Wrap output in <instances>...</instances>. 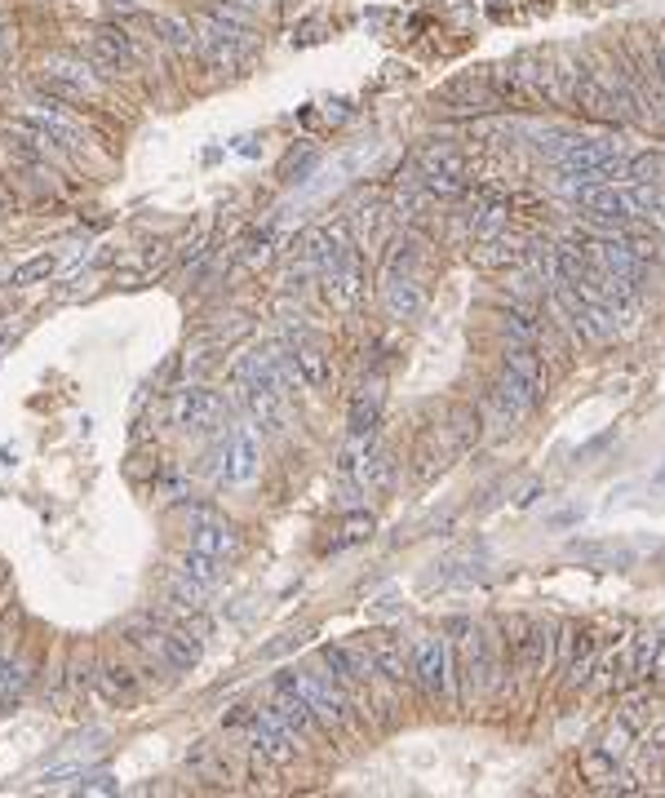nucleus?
I'll return each instance as SVG.
<instances>
[{
  "label": "nucleus",
  "mask_w": 665,
  "mask_h": 798,
  "mask_svg": "<svg viewBox=\"0 0 665 798\" xmlns=\"http://www.w3.org/2000/svg\"><path fill=\"white\" fill-rule=\"evenodd\" d=\"M413 683L426 701L462 705L457 701V648L448 634H422L413 648Z\"/></svg>",
  "instance_id": "1"
},
{
  "label": "nucleus",
  "mask_w": 665,
  "mask_h": 798,
  "mask_svg": "<svg viewBox=\"0 0 665 798\" xmlns=\"http://www.w3.org/2000/svg\"><path fill=\"white\" fill-rule=\"evenodd\" d=\"M280 674L306 697V705H311L315 719H320V728L342 732V728H351V723H355V714H360V710H355L351 692H346L333 674H324V670H280Z\"/></svg>",
  "instance_id": "2"
},
{
  "label": "nucleus",
  "mask_w": 665,
  "mask_h": 798,
  "mask_svg": "<svg viewBox=\"0 0 665 798\" xmlns=\"http://www.w3.org/2000/svg\"><path fill=\"white\" fill-rule=\"evenodd\" d=\"M196 49L213 71H231L235 76V71H244L249 58L258 54V32H244V27H231L209 14L196 23Z\"/></svg>",
  "instance_id": "3"
},
{
  "label": "nucleus",
  "mask_w": 665,
  "mask_h": 798,
  "mask_svg": "<svg viewBox=\"0 0 665 798\" xmlns=\"http://www.w3.org/2000/svg\"><path fill=\"white\" fill-rule=\"evenodd\" d=\"M213 462V475L222 479V484L231 488H244L258 479V466H262V444L258 435H253V426H231V431L218 435V444H213L209 453Z\"/></svg>",
  "instance_id": "4"
},
{
  "label": "nucleus",
  "mask_w": 665,
  "mask_h": 798,
  "mask_svg": "<svg viewBox=\"0 0 665 798\" xmlns=\"http://www.w3.org/2000/svg\"><path fill=\"white\" fill-rule=\"evenodd\" d=\"M40 89L49 98H67V102H85V98H98V71L89 58L80 54H49L40 63Z\"/></svg>",
  "instance_id": "5"
},
{
  "label": "nucleus",
  "mask_w": 665,
  "mask_h": 798,
  "mask_svg": "<svg viewBox=\"0 0 665 798\" xmlns=\"http://www.w3.org/2000/svg\"><path fill=\"white\" fill-rule=\"evenodd\" d=\"M85 58L94 67H102L107 76H120V71H133V63L142 58L138 40H133L125 27L116 23H102V27H89L85 36Z\"/></svg>",
  "instance_id": "6"
},
{
  "label": "nucleus",
  "mask_w": 665,
  "mask_h": 798,
  "mask_svg": "<svg viewBox=\"0 0 665 798\" xmlns=\"http://www.w3.org/2000/svg\"><path fill=\"white\" fill-rule=\"evenodd\" d=\"M271 719H280L284 728H289L298 741H311L315 732H320V719H315V710L306 705V697L298 688H293L284 674H275V683H271V697H266V705H262Z\"/></svg>",
  "instance_id": "7"
},
{
  "label": "nucleus",
  "mask_w": 665,
  "mask_h": 798,
  "mask_svg": "<svg viewBox=\"0 0 665 798\" xmlns=\"http://www.w3.org/2000/svg\"><path fill=\"white\" fill-rule=\"evenodd\" d=\"M27 120H32V125L45 133V138L54 142L63 156H85V151H89V129L80 125V120H71L67 111L58 107V102H45V98H40L36 107L27 111Z\"/></svg>",
  "instance_id": "8"
},
{
  "label": "nucleus",
  "mask_w": 665,
  "mask_h": 798,
  "mask_svg": "<svg viewBox=\"0 0 665 798\" xmlns=\"http://www.w3.org/2000/svg\"><path fill=\"white\" fill-rule=\"evenodd\" d=\"M284 346H289L293 364H298V373H302L306 391H324V386H329L333 377H337L333 355H329V346H324L320 337H311L306 329H298V333L284 337Z\"/></svg>",
  "instance_id": "9"
},
{
  "label": "nucleus",
  "mask_w": 665,
  "mask_h": 798,
  "mask_svg": "<svg viewBox=\"0 0 665 798\" xmlns=\"http://www.w3.org/2000/svg\"><path fill=\"white\" fill-rule=\"evenodd\" d=\"M249 741H253V754H262L271 767H289L293 754H298V736H293L289 728H284L280 719H271L266 710H253L249 719Z\"/></svg>",
  "instance_id": "10"
},
{
  "label": "nucleus",
  "mask_w": 665,
  "mask_h": 798,
  "mask_svg": "<svg viewBox=\"0 0 665 798\" xmlns=\"http://www.w3.org/2000/svg\"><path fill=\"white\" fill-rule=\"evenodd\" d=\"M191 546L204 550V555H213V559H235L244 546V537L231 519L213 515V510H196V515H191Z\"/></svg>",
  "instance_id": "11"
},
{
  "label": "nucleus",
  "mask_w": 665,
  "mask_h": 798,
  "mask_svg": "<svg viewBox=\"0 0 665 798\" xmlns=\"http://www.w3.org/2000/svg\"><path fill=\"white\" fill-rule=\"evenodd\" d=\"M537 404H541V395L532 391L528 382H519L515 373H501L493 382V391H488V413H493L501 426H519Z\"/></svg>",
  "instance_id": "12"
},
{
  "label": "nucleus",
  "mask_w": 665,
  "mask_h": 798,
  "mask_svg": "<svg viewBox=\"0 0 665 798\" xmlns=\"http://www.w3.org/2000/svg\"><path fill=\"white\" fill-rule=\"evenodd\" d=\"M222 417V395L209 391V386H187L173 399V422L182 431H213Z\"/></svg>",
  "instance_id": "13"
},
{
  "label": "nucleus",
  "mask_w": 665,
  "mask_h": 798,
  "mask_svg": "<svg viewBox=\"0 0 665 798\" xmlns=\"http://www.w3.org/2000/svg\"><path fill=\"white\" fill-rule=\"evenodd\" d=\"M572 111L581 120H599V125H621L617 120V102H612V89H608V76L603 71H586L572 89Z\"/></svg>",
  "instance_id": "14"
},
{
  "label": "nucleus",
  "mask_w": 665,
  "mask_h": 798,
  "mask_svg": "<svg viewBox=\"0 0 665 798\" xmlns=\"http://www.w3.org/2000/svg\"><path fill=\"white\" fill-rule=\"evenodd\" d=\"M395 209H386V204H360V209L346 218V227L355 231V249H386L395 235Z\"/></svg>",
  "instance_id": "15"
},
{
  "label": "nucleus",
  "mask_w": 665,
  "mask_h": 798,
  "mask_svg": "<svg viewBox=\"0 0 665 798\" xmlns=\"http://www.w3.org/2000/svg\"><path fill=\"white\" fill-rule=\"evenodd\" d=\"M364 643H368V652H373V665H377V674H382V679L399 683V688H404V683L413 679V657H408L404 643H399L391 630H373V634H364Z\"/></svg>",
  "instance_id": "16"
},
{
  "label": "nucleus",
  "mask_w": 665,
  "mask_h": 798,
  "mask_svg": "<svg viewBox=\"0 0 665 798\" xmlns=\"http://www.w3.org/2000/svg\"><path fill=\"white\" fill-rule=\"evenodd\" d=\"M586 258L595 271H608V275H621V280H639L643 275V262L621 244V235H603V240H586L581 244Z\"/></svg>",
  "instance_id": "17"
},
{
  "label": "nucleus",
  "mask_w": 665,
  "mask_h": 798,
  "mask_svg": "<svg viewBox=\"0 0 665 798\" xmlns=\"http://www.w3.org/2000/svg\"><path fill=\"white\" fill-rule=\"evenodd\" d=\"M386 311H391V320H422L426 315V289L417 284V275H386V293H382Z\"/></svg>",
  "instance_id": "18"
},
{
  "label": "nucleus",
  "mask_w": 665,
  "mask_h": 798,
  "mask_svg": "<svg viewBox=\"0 0 665 798\" xmlns=\"http://www.w3.org/2000/svg\"><path fill=\"white\" fill-rule=\"evenodd\" d=\"M528 244L519 235H493V240H475L470 244V262L484 266V271H510V266H524Z\"/></svg>",
  "instance_id": "19"
},
{
  "label": "nucleus",
  "mask_w": 665,
  "mask_h": 798,
  "mask_svg": "<svg viewBox=\"0 0 665 798\" xmlns=\"http://www.w3.org/2000/svg\"><path fill=\"white\" fill-rule=\"evenodd\" d=\"M435 102H448V111H493V107H501V98L493 94V85H484V80H475V76H462V80H453V85H444L435 94Z\"/></svg>",
  "instance_id": "20"
},
{
  "label": "nucleus",
  "mask_w": 665,
  "mask_h": 798,
  "mask_svg": "<svg viewBox=\"0 0 665 798\" xmlns=\"http://www.w3.org/2000/svg\"><path fill=\"white\" fill-rule=\"evenodd\" d=\"M426 262V240L417 231L404 235H391V244H386V275H417Z\"/></svg>",
  "instance_id": "21"
},
{
  "label": "nucleus",
  "mask_w": 665,
  "mask_h": 798,
  "mask_svg": "<svg viewBox=\"0 0 665 798\" xmlns=\"http://www.w3.org/2000/svg\"><path fill=\"white\" fill-rule=\"evenodd\" d=\"M506 373H515L519 382H528L537 395H546V360H541L537 346H524V342H510L506 355H501Z\"/></svg>",
  "instance_id": "22"
},
{
  "label": "nucleus",
  "mask_w": 665,
  "mask_h": 798,
  "mask_svg": "<svg viewBox=\"0 0 665 798\" xmlns=\"http://www.w3.org/2000/svg\"><path fill=\"white\" fill-rule=\"evenodd\" d=\"M555 648H559V626L550 621H532V661H528V679L546 683L555 670Z\"/></svg>",
  "instance_id": "23"
},
{
  "label": "nucleus",
  "mask_w": 665,
  "mask_h": 798,
  "mask_svg": "<svg viewBox=\"0 0 665 798\" xmlns=\"http://www.w3.org/2000/svg\"><path fill=\"white\" fill-rule=\"evenodd\" d=\"M501 329L510 333V342H524V346H537V337H541V329L546 324L537 320V311H532L528 302H510V306H501Z\"/></svg>",
  "instance_id": "24"
},
{
  "label": "nucleus",
  "mask_w": 665,
  "mask_h": 798,
  "mask_svg": "<svg viewBox=\"0 0 665 798\" xmlns=\"http://www.w3.org/2000/svg\"><path fill=\"white\" fill-rule=\"evenodd\" d=\"M395 488V453L373 439L364 457V493H391Z\"/></svg>",
  "instance_id": "25"
},
{
  "label": "nucleus",
  "mask_w": 665,
  "mask_h": 798,
  "mask_svg": "<svg viewBox=\"0 0 665 798\" xmlns=\"http://www.w3.org/2000/svg\"><path fill=\"white\" fill-rule=\"evenodd\" d=\"M160 661H165L169 670H191V665L200 661V643L187 639L182 630H165L160 634Z\"/></svg>",
  "instance_id": "26"
},
{
  "label": "nucleus",
  "mask_w": 665,
  "mask_h": 798,
  "mask_svg": "<svg viewBox=\"0 0 665 798\" xmlns=\"http://www.w3.org/2000/svg\"><path fill=\"white\" fill-rule=\"evenodd\" d=\"M568 555L572 559H586V564H617V568L634 564V555H630L626 546H617V541H572Z\"/></svg>",
  "instance_id": "27"
},
{
  "label": "nucleus",
  "mask_w": 665,
  "mask_h": 798,
  "mask_svg": "<svg viewBox=\"0 0 665 798\" xmlns=\"http://www.w3.org/2000/svg\"><path fill=\"white\" fill-rule=\"evenodd\" d=\"M156 23V36L165 40L169 49H178V54H191L196 49V23L191 18H178V14H156L151 18Z\"/></svg>",
  "instance_id": "28"
},
{
  "label": "nucleus",
  "mask_w": 665,
  "mask_h": 798,
  "mask_svg": "<svg viewBox=\"0 0 665 798\" xmlns=\"http://www.w3.org/2000/svg\"><path fill=\"white\" fill-rule=\"evenodd\" d=\"M586 271H590V258H586V249H581V240L555 244V280L559 284H577Z\"/></svg>",
  "instance_id": "29"
},
{
  "label": "nucleus",
  "mask_w": 665,
  "mask_h": 798,
  "mask_svg": "<svg viewBox=\"0 0 665 798\" xmlns=\"http://www.w3.org/2000/svg\"><path fill=\"white\" fill-rule=\"evenodd\" d=\"M448 426H453V448H457V453H466V448L479 439V431H484V417H479L470 404H453Z\"/></svg>",
  "instance_id": "30"
},
{
  "label": "nucleus",
  "mask_w": 665,
  "mask_h": 798,
  "mask_svg": "<svg viewBox=\"0 0 665 798\" xmlns=\"http://www.w3.org/2000/svg\"><path fill=\"white\" fill-rule=\"evenodd\" d=\"M58 266H63V258H58V253H36V258H27L23 266H14V271H9V284H14V289H27V284L49 280Z\"/></svg>",
  "instance_id": "31"
},
{
  "label": "nucleus",
  "mask_w": 665,
  "mask_h": 798,
  "mask_svg": "<svg viewBox=\"0 0 665 798\" xmlns=\"http://www.w3.org/2000/svg\"><path fill=\"white\" fill-rule=\"evenodd\" d=\"M182 572H187L191 581H200L204 590H213L222 581V559H213V555H204V550L191 546L187 555H182Z\"/></svg>",
  "instance_id": "32"
},
{
  "label": "nucleus",
  "mask_w": 665,
  "mask_h": 798,
  "mask_svg": "<svg viewBox=\"0 0 665 798\" xmlns=\"http://www.w3.org/2000/svg\"><path fill=\"white\" fill-rule=\"evenodd\" d=\"M27 688V661L23 657H5L0 661V705H18V692Z\"/></svg>",
  "instance_id": "33"
},
{
  "label": "nucleus",
  "mask_w": 665,
  "mask_h": 798,
  "mask_svg": "<svg viewBox=\"0 0 665 798\" xmlns=\"http://www.w3.org/2000/svg\"><path fill=\"white\" fill-rule=\"evenodd\" d=\"M204 595H209V590H204L200 581H191L187 572H178V577L169 581V603H173V608H182V612H191V617L204 608Z\"/></svg>",
  "instance_id": "34"
},
{
  "label": "nucleus",
  "mask_w": 665,
  "mask_h": 798,
  "mask_svg": "<svg viewBox=\"0 0 665 798\" xmlns=\"http://www.w3.org/2000/svg\"><path fill=\"white\" fill-rule=\"evenodd\" d=\"M617 719L626 723V728L639 736L643 728L652 723V714H648V692L643 688H634V692H626V701H621V710H617Z\"/></svg>",
  "instance_id": "35"
},
{
  "label": "nucleus",
  "mask_w": 665,
  "mask_h": 798,
  "mask_svg": "<svg viewBox=\"0 0 665 798\" xmlns=\"http://www.w3.org/2000/svg\"><path fill=\"white\" fill-rule=\"evenodd\" d=\"M98 683H102V692H107L111 701L133 697V670H129V665H120V661H107V665H102Z\"/></svg>",
  "instance_id": "36"
},
{
  "label": "nucleus",
  "mask_w": 665,
  "mask_h": 798,
  "mask_svg": "<svg viewBox=\"0 0 665 798\" xmlns=\"http://www.w3.org/2000/svg\"><path fill=\"white\" fill-rule=\"evenodd\" d=\"M213 18H222V23H231V27H244V32H258L262 27V18L253 14L249 5H240V0H218V5H213Z\"/></svg>",
  "instance_id": "37"
},
{
  "label": "nucleus",
  "mask_w": 665,
  "mask_h": 798,
  "mask_svg": "<svg viewBox=\"0 0 665 798\" xmlns=\"http://www.w3.org/2000/svg\"><path fill=\"white\" fill-rule=\"evenodd\" d=\"M621 244H626V249H630L643 266H648V262H661V240H657V235H643V231L630 227L626 235H621Z\"/></svg>",
  "instance_id": "38"
},
{
  "label": "nucleus",
  "mask_w": 665,
  "mask_h": 798,
  "mask_svg": "<svg viewBox=\"0 0 665 798\" xmlns=\"http://www.w3.org/2000/svg\"><path fill=\"white\" fill-rule=\"evenodd\" d=\"M80 776H85V763H80V759H63V763L49 767L40 781H45V790H63L67 781H80Z\"/></svg>",
  "instance_id": "39"
},
{
  "label": "nucleus",
  "mask_w": 665,
  "mask_h": 798,
  "mask_svg": "<svg viewBox=\"0 0 665 798\" xmlns=\"http://www.w3.org/2000/svg\"><path fill=\"white\" fill-rule=\"evenodd\" d=\"M271 253H275V231L266 227L262 235H253V240H249V249H244V262H249V266H266V262H271Z\"/></svg>",
  "instance_id": "40"
},
{
  "label": "nucleus",
  "mask_w": 665,
  "mask_h": 798,
  "mask_svg": "<svg viewBox=\"0 0 665 798\" xmlns=\"http://www.w3.org/2000/svg\"><path fill=\"white\" fill-rule=\"evenodd\" d=\"M368 532H373V515H368V510H355V515H346V524H342V541H337V546H351V541H364Z\"/></svg>",
  "instance_id": "41"
},
{
  "label": "nucleus",
  "mask_w": 665,
  "mask_h": 798,
  "mask_svg": "<svg viewBox=\"0 0 665 798\" xmlns=\"http://www.w3.org/2000/svg\"><path fill=\"white\" fill-rule=\"evenodd\" d=\"M581 772L595 776V781H612V772H617V759H612V754H603V750H590L586 759H581Z\"/></svg>",
  "instance_id": "42"
},
{
  "label": "nucleus",
  "mask_w": 665,
  "mask_h": 798,
  "mask_svg": "<svg viewBox=\"0 0 665 798\" xmlns=\"http://www.w3.org/2000/svg\"><path fill=\"white\" fill-rule=\"evenodd\" d=\"M315 160H320V156H315V147H302V156L293 151V156L284 160V182H302V173H311Z\"/></svg>",
  "instance_id": "43"
},
{
  "label": "nucleus",
  "mask_w": 665,
  "mask_h": 798,
  "mask_svg": "<svg viewBox=\"0 0 665 798\" xmlns=\"http://www.w3.org/2000/svg\"><path fill=\"white\" fill-rule=\"evenodd\" d=\"M116 790H120V781H116V776H107V772L80 776V794H116Z\"/></svg>",
  "instance_id": "44"
},
{
  "label": "nucleus",
  "mask_w": 665,
  "mask_h": 798,
  "mask_svg": "<svg viewBox=\"0 0 665 798\" xmlns=\"http://www.w3.org/2000/svg\"><path fill=\"white\" fill-rule=\"evenodd\" d=\"M111 5V14H120V18H129V14H147V0H107Z\"/></svg>",
  "instance_id": "45"
},
{
  "label": "nucleus",
  "mask_w": 665,
  "mask_h": 798,
  "mask_svg": "<svg viewBox=\"0 0 665 798\" xmlns=\"http://www.w3.org/2000/svg\"><path fill=\"white\" fill-rule=\"evenodd\" d=\"M581 515H586V510H581V506H568V510H559V515H550V528H568V524H581Z\"/></svg>",
  "instance_id": "46"
},
{
  "label": "nucleus",
  "mask_w": 665,
  "mask_h": 798,
  "mask_svg": "<svg viewBox=\"0 0 665 798\" xmlns=\"http://www.w3.org/2000/svg\"><path fill=\"white\" fill-rule=\"evenodd\" d=\"M648 222H665V187H661V182L652 187V213H648Z\"/></svg>",
  "instance_id": "47"
},
{
  "label": "nucleus",
  "mask_w": 665,
  "mask_h": 798,
  "mask_svg": "<svg viewBox=\"0 0 665 798\" xmlns=\"http://www.w3.org/2000/svg\"><path fill=\"white\" fill-rule=\"evenodd\" d=\"M652 67H657V80H661V89H665V36L652 45Z\"/></svg>",
  "instance_id": "48"
},
{
  "label": "nucleus",
  "mask_w": 665,
  "mask_h": 798,
  "mask_svg": "<svg viewBox=\"0 0 665 798\" xmlns=\"http://www.w3.org/2000/svg\"><path fill=\"white\" fill-rule=\"evenodd\" d=\"M14 45H18L14 27H9V23H0V58H5V54H14Z\"/></svg>",
  "instance_id": "49"
},
{
  "label": "nucleus",
  "mask_w": 665,
  "mask_h": 798,
  "mask_svg": "<svg viewBox=\"0 0 665 798\" xmlns=\"http://www.w3.org/2000/svg\"><path fill=\"white\" fill-rule=\"evenodd\" d=\"M373 612H377V617H395V612H399V608H395V599H382V603H377V608H373Z\"/></svg>",
  "instance_id": "50"
},
{
  "label": "nucleus",
  "mask_w": 665,
  "mask_h": 798,
  "mask_svg": "<svg viewBox=\"0 0 665 798\" xmlns=\"http://www.w3.org/2000/svg\"><path fill=\"white\" fill-rule=\"evenodd\" d=\"M657 488H665V466L657 470Z\"/></svg>",
  "instance_id": "51"
}]
</instances>
